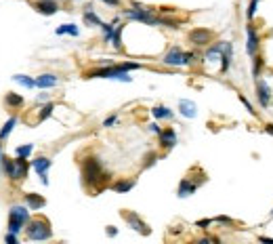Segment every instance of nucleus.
<instances>
[{"instance_id": "9", "label": "nucleus", "mask_w": 273, "mask_h": 244, "mask_svg": "<svg viewBox=\"0 0 273 244\" xmlns=\"http://www.w3.org/2000/svg\"><path fill=\"white\" fill-rule=\"evenodd\" d=\"M187 38L193 47H208V44H212V40H214V32L208 28H193L187 34Z\"/></svg>"}, {"instance_id": "11", "label": "nucleus", "mask_w": 273, "mask_h": 244, "mask_svg": "<svg viewBox=\"0 0 273 244\" xmlns=\"http://www.w3.org/2000/svg\"><path fill=\"white\" fill-rule=\"evenodd\" d=\"M162 63L166 68H185V51L181 47H170L162 57Z\"/></svg>"}, {"instance_id": "36", "label": "nucleus", "mask_w": 273, "mask_h": 244, "mask_svg": "<svg viewBox=\"0 0 273 244\" xmlns=\"http://www.w3.org/2000/svg\"><path fill=\"white\" fill-rule=\"evenodd\" d=\"M4 242H6V244H19V234L6 232V234H4Z\"/></svg>"}, {"instance_id": "17", "label": "nucleus", "mask_w": 273, "mask_h": 244, "mask_svg": "<svg viewBox=\"0 0 273 244\" xmlns=\"http://www.w3.org/2000/svg\"><path fill=\"white\" fill-rule=\"evenodd\" d=\"M231 63H233V42L227 40V42H225V49H223V55H221L219 74H227V72H229Z\"/></svg>"}, {"instance_id": "34", "label": "nucleus", "mask_w": 273, "mask_h": 244, "mask_svg": "<svg viewBox=\"0 0 273 244\" xmlns=\"http://www.w3.org/2000/svg\"><path fill=\"white\" fill-rule=\"evenodd\" d=\"M214 223H219V226H233V221L231 217H227V215H219V217H214Z\"/></svg>"}, {"instance_id": "6", "label": "nucleus", "mask_w": 273, "mask_h": 244, "mask_svg": "<svg viewBox=\"0 0 273 244\" xmlns=\"http://www.w3.org/2000/svg\"><path fill=\"white\" fill-rule=\"evenodd\" d=\"M206 181H208L206 175H202L200 179H193L192 173H189L187 177H183L181 181H179V188H177V196H179V198H189V196H193L195 192H198Z\"/></svg>"}, {"instance_id": "16", "label": "nucleus", "mask_w": 273, "mask_h": 244, "mask_svg": "<svg viewBox=\"0 0 273 244\" xmlns=\"http://www.w3.org/2000/svg\"><path fill=\"white\" fill-rule=\"evenodd\" d=\"M177 110H179L181 116L187 118V120H192V118L198 116V105H195V101H192V99H179Z\"/></svg>"}, {"instance_id": "39", "label": "nucleus", "mask_w": 273, "mask_h": 244, "mask_svg": "<svg viewBox=\"0 0 273 244\" xmlns=\"http://www.w3.org/2000/svg\"><path fill=\"white\" fill-rule=\"evenodd\" d=\"M47 101H48V93H40V95H38V97H36V104H38V105L47 104Z\"/></svg>"}, {"instance_id": "25", "label": "nucleus", "mask_w": 273, "mask_h": 244, "mask_svg": "<svg viewBox=\"0 0 273 244\" xmlns=\"http://www.w3.org/2000/svg\"><path fill=\"white\" fill-rule=\"evenodd\" d=\"M122 32H124V23H118L116 25V30H113V34H112V40L110 44L116 51H122L124 49V44H122Z\"/></svg>"}, {"instance_id": "15", "label": "nucleus", "mask_w": 273, "mask_h": 244, "mask_svg": "<svg viewBox=\"0 0 273 244\" xmlns=\"http://www.w3.org/2000/svg\"><path fill=\"white\" fill-rule=\"evenodd\" d=\"M137 185V179L135 177H122V179H116L113 183H110L107 188H110L112 192H116V194H128V192Z\"/></svg>"}, {"instance_id": "33", "label": "nucleus", "mask_w": 273, "mask_h": 244, "mask_svg": "<svg viewBox=\"0 0 273 244\" xmlns=\"http://www.w3.org/2000/svg\"><path fill=\"white\" fill-rule=\"evenodd\" d=\"M118 124V114H110V116H107L105 120H103V128H112V126H116Z\"/></svg>"}, {"instance_id": "32", "label": "nucleus", "mask_w": 273, "mask_h": 244, "mask_svg": "<svg viewBox=\"0 0 273 244\" xmlns=\"http://www.w3.org/2000/svg\"><path fill=\"white\" fill-rule=\"evenodd\" d=\"M238 99H240V101H242V105L246 107V112H248V114H250V116H257V110H255V105H252V104H250V99H248V97H246V95H244V93H238Z\"/></svg>"}, {"instance_id": "26", "label": "nucleus", "mask_w": 273, "mask_h": 244, "mask_svg": "<svg viewBox=\"0 0 273 244\" xmlns=\"http://www.w3.org/2000/svg\"><path fill=\"white\" fill-rule=\"evenodd\" d=\"M53 112H55V104H53V101H47V104H42V105H40V110H38V118H36V122L48 120L50 116H53Z\"/></svg>"}, {"instance_id": "3", "label": "nucleus", "mask_w": 273, "mask_h": 244, "mask_svg": "<svg viewBox=\"0 0 273 244\" xmlns=\"http://www.w3.org/2000/svg\"><path fill=\"white\" fill-rule=\"evenodd\" d=\"M32 169V162H28V158H11V156H2V162H0V171L4 173V177L9 181L17 183V181H23L28 177V173Z\"/></svg>"}, {"instance_id": "18", "label": "nucleus", "mask_w": 273, "mask_h": 244, "mask_svg": "<svg viewBox=\"0 0 273 244\" xmlns=\"http://www.w3.org/2000/svg\"><path fill=\"white\" fill-rule=\"evenodd\" d=\"M23 202L30 207V210H40L47 207V198L40 196V194H36V192H25L23 194Z\"/></svg>"}, {"instance_id": "28", "label": "nucleus", "mask_w": 273, "mask_h": 244, "mask_svg": "<svg viewBox=\"0 0 273 244\" xmlns=\"http://www.w3.org/2000/svg\"><path fill=\"white\" fill-rule=\"evenodd\" d=\"M13 80L17 82V85H21L23 88H36V78H32V76H25V74H15L13 76Z\"/></svg>"}, {"instance_id": "8", "label": "nucleus", "mask_w": 273, "mask_h": 244, "mask_svg": "<svg viewBox=\"0 0 273 244\" xmlns=\"http://www.w3.org/2000/svg\"><path fill=\"white\" fill-rule=\"evenodd\" d=\"M244 32H246V55L255 57L258 53V49H261V36H258V30L252 25V21H248Z\"/></svg>"}, {"instance_id": "23", "label": "nucleus", "mask_w": 273, "mask_h": 244, "mask_svg": "<svg viewBox=\"0 0 273 244\" xmlns=\"http://www.w3.org/2000/svg\"><path fill=\"white\" fill-rule=\"evenodd\" d=\"M55 34L57 36H72V38H78L80 36V28L76 23H63L59 28H55Z\"/></svg>"}, {"instance_id": "5", "label": "nucleus", "mask_w": 273, "mask_h": 244, "mask_svg": "<svg viewBox=\"0 0 273 244\" xmlns=\"http://www.w3.org/2000/svg\"><path fill=\"white\" fill-rule=\"evenodd\" d=\"M25 238L34 240V242L53 240V227H50V221L44 219V217H32L30 223L25 226Z\"/></svg>"}, {"instance_id": "21", "label": "nucleus", "mask_w": 273, "mask_h": 244, "mask_svg": "<svg viewBox=\"0 0 273 244\" xmlns=\"http://www.w3.org/2000/svg\"><path fill=\"white\" fill-rule=\"evenodd\" d=\"M4 105L9 107V110H19V107L25 105V99H23V95L9 91V93L4 95Z\"/></svg>"}, {"instance_id": "7", "label": "nucleus", "mask_w": 273, "mask_h": 244, "mask_svg": "<svg viewBox=\"0 0 273 244\" xmlns=\"http://www.w3.org/2000/svg\"><path fill=\"white\" fill-rule=\"evenodd\" d=\"M122 219L128 223V227L132 229V232H137V234H141V236H149L151 234V227L141 219V215L135 213V210H122Z\"/></svg>"}, {"instance_id": "44", "label": "nucleus", "mask_w": 273, "mask_h": 244, "mask_svg": "<svg viewBox=\"0 0 273 244\" xmlns=\"http://www.w3.org/2000/svg\"><path fill=\"white\" fill-rule=\"evenodd\" d=\"M2 156H4L2 154V141H0V162H2Z\"/></svg>"}, {"instance_id": "22", "label": "nucleus", "mask_w": 273, "mask_h": 244, "mask_svg": "<svg viewBox=\"0 0 273 244\" xmlns=\"http://www.w3.org/2000/svg\"><path fill=\"white\" fill-rule=\"evenodd\" d=\"M151 116H154L158 122L160 120H173L175 118V110H170L168 105H154L151 107Z\"/></svg>"}, {"instance_id": "42", "label": "nucleus", "mask_w": 273, "mask_h": 244, "mask_svg": "<svg viewBox=\"0 0 273 244\" xmlns=\"http://www.w3.org/2000/svg\"><path fill=\"white\" fill-rule=\"evenodd\" d=\"M265 133L271 135V137H273V122H269V124H265Z\"/></svg>"}, {"instance_id": "31", "label": "nucleus", "mask_w": 273, "mask_h": 244, "mask_svg": "<svg viewBox=\"0 0 273 244\" xmlns=\"http://www.w3.org/2000/svg\"><path fill=\"white\" fill-rule=\"evenodd\" d=\"M263 0H248V9H246V19L248 21H252V19L257 17V13H258V4H261Z\"/></svg>"}, {"instance_id": "2", "label": "nucleus", "mask_w": 273, "mask_h": 244, "mask_svg": "<svg viewBox=\"0 0 273 244\" xmlns=\"http://www.w3.org/2000/svg\"><path fill=\"white\" fill-rule=\"evenodd\" d=\"M143 70L141 63L137 61H122V63H103L101 68H93L84 72V78H105V80H118V82H132L130 72Z\"/></svg>"}, {"instance_id": "24", "label": "nucleus", "mask_w": 273, "mask_h": 244, "mask_svg": "<svg viewBox=\"0 0 273 244\" xmlns=\"http://www.w3.org/2000/svg\"><path fill=\"white\" fill-rule=\"evenodd\" d=\"M17 122H19L17 116H9V120H6L2 124V128H0V141H4V139L11 137V133H13V128L17 126Z\"/></svg>"}, {"instance_id": "14", "label": "nucleus", "mask_w": 273, "mask_h": 244, "mask_svg": "<svg viewBox=\"0 0 273 244\" xmlns=\"http://www.w3.org/2000/svg\"><path fill=\"white\" fill-rule=\"evenodd\" d=\"M61 85V78L53 72H44L40 76H36V88H42V91H47V88H55Z\"/></svg>"}, {"instance_id": "19", "label": "nucleus", "mask_w": 273, "mask_h": 244, "mask_svg": "<svg viewBox=\"0 0 273 244\" xmlns=\"http://www.w3.org/2000/svg\"><path fill=\"white\" fill-rule=\"evenodd\" d=\"M50 166H53V160H50L48 156H38V158L32 160V171H34L38 177H40V175H48Z\"/></svg>"}, {"instance_id": "27", "label": "nucleus", "mask_w": 273, "mask_h": 244, "mask_svg": "<svg viewBox=\"0 0 273 244\" xmlns=\"http://www.w3.org/2000/svg\"><path fill=\"white\" fill-rule=\"evenodd\" d=\"M250 59H252V76H255V78H261V74H263V70H265L263 55L257 53L255 57H250Z\"/></svg>"}, {"instance_id": "45", "label": "nucleus", "mask_w": 273, "mask_h": 244, "mask_svg": "<svg viewBox=\"0 0 273 244\" xmlns=\"http://www.w3.org/2000/svg\"><path fill=\"white\" fill-rule=\"evenodd\" d=\"M269 215H271V217H273V209H271V213H269Z\"/></svg>"}, {"instance_id": "43", "label": "nucleus", "mask_w": 273, "mask_h": 244, "mask_svg": "<svg viewBox=\"0 0 273 244\" xmlns=\"http://www.w3.org/2000/svg\"><path fill=\"white\" fill-rule=\"evenodd\" d=\"M40 181L42 185H48V175H40Z\"/></svg>"}, {"instance_id": "40", "label": "nucleus", "mask_w": 273, "mask_h": 244, "mask_svg": "<svg viewBox=\"0 0 273 244\" xmlns=\"http://www.w3.org/2000/svg\"><path fill=\"white\" fill-rule=\"evenodd\" d=\"M103 4H107V6H113V9H118L120 4H122V0H101Z\"/></svg>"}, {"instance_id": "38", "label": "nucleus", "mask_w": 273, "mask_h": 244, "mask_svg": "<svg viewBox=\"0 0 273 244\" xmlns=\"http://www.w3.org/2000/svg\"><path fill=\"white\" fill-rule=\"evenodd\" d=\"M105 234H107V238H116V236H118V227L116 226H107Z\"/></svg>"}, {"instance_id": "1", "label": "nucleus", "mask_w": 273, "mask_h": 244, "mask_svg": "<svg viewBox=\"0 0 273 244\" xmlns=\"http://www.w3.org/2000/svg\"><path fill=\"white\" fill-rule=\"evenodd\" d=\"M80 173H82V183H84L86 190L93 192H103L107 185H110L112 175L105 171V164L99 156H86L82 158L80 162Z\"/></svg>"}, {"instance_id": "29", "label": "nucleus", "mask_w": 273, "mask_h": 244, "mask_svg": "<svg viewBox=\"0 0 273 244\" xmlns=\"http://www.w3.org/2000/svg\"><path fill=\"white\" fill-rule=\"evenodd\" d=\"M158 160H160V154H158V152H147V154L143 156L141 169H151V166L158 164Z\"/></svg>"}, {"instance_id": "10", "label": "nucleus", "mask_w": 273, "mask_h": 244, "mask_svg": "<svg viewBox=\"0 0 273 244\" xmlns=\"http://www.w3.org/2000/svg\"><path fill=\"white\" fill-rule=\"evenodd\" d=\"M257 101L261 105V110H267L273 104V91L265 78H257Z\"/></svg>"}, {"instance_id": "20", "label": "nucleus", "mask_w": 273, "mask_h": 244, "mask_svg": "<svg viewBox=\"0 0 273 244\" xmlns=\"http://www.w3.org/2000/svg\"><path fill=\"white\" fill-rule=\"evenodd\" d=\"M82 21H84V25H88V28H101V25H103V19H101L97 13H95L93 6H84Z\"/></svg>"}, {"instance_id": "4", "label": "nucleus", "mask_w": 273, "mask_h": 244, "mask_svg": "<svg viewBox=\"0 0 273 244\" xmlns=\"http://www.w3.org/2000/svg\"><path fill=\"white\" fill-rule=\"evenodd\" d=\"M30 207L28 204H11L9 207V219H6V232L21 234L25 226L30 223Z\"/></svg>"}, {"instance_id": "37", "label": "nucleus", "mask_w": 273, "mask_h": 244, "mask_svg": "<svg viewBox=\"0 0 273 244\" xmlns=\"http://www.w3.org/2000/svg\"><path fill=\"white\" fill-rule=\"evenodd\" d=\"M147 128H149V133H154V135H160V133H162V126L158 124V120H156V122H149Z\"/></svg>"}, {"instance_id": "35", "label": "nucleus", "mask_w": 273, "mask_h": 244, "mask_svg": "<svg viewBox=\"0 0 273 244\" xmlns=\"http://www.w3.org/2000/svg\"><path fill=\"white\" fill-rule=\"evenodd\" d=\"M212 223H214V219H198V221H195V227H200V229H210Z\"/></svg>"}, {"instance_id": "12", "label": "nucleus", "mask_w": 273, "mask_h": 244, "mask_svg": "<svg viewBox=\"0 0 273 244\" xmlns=\"http://www.w3.org/2000/svg\"><path fill=\"white\" fill-rule=\"evenodd\" d=\"M158 141H160V147L164 152H170L177 143H179V137H177V131L173 126H166V128H162L160 135H158Z\"/></svg>"}, {"instance_id": "41", "label": "nucleus", "mask_w": 273, "mask_h": 244, "mask_svg": "<svg viewBox=\"0 0 273 244\" xmlns=\"http://www.w3.org/2000/svg\"><path fill=\"white\" fill-rule=\"evenodd\" d=\"M200 242L202 244H208V242H221L217 236H204V238H200Z\"/></svg>"}, {"instance_id": "13", "label": "nucleus", "mask_w": 273, "mask_h": 244, "mask_svg": "<svg viewBox=\"0 0 273 244\" xmlns=\"http://www.w3.org/2000/svg\"><path fill=\"white\" fill-rule=\"evenodd\" d=\"M32 6L44 17H53L59 13V0H36V2H32Z\"/></svg>"}, {"instance_id": "30", "label": "nucleus", "mask_w": 273, "mask_h": 244, "mask_svg": "<svg viewBox=\"0 0 273 244\" xmlns=\"http://www.w3.org/2000/svg\"><path fill=\"white\" fill-rule=\"evenodd\" d=\"M32 154H34V143H23L15 147V156L19 158H30Z\"/></svg>"}]
</instances>
